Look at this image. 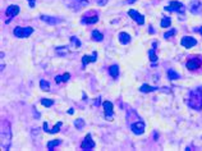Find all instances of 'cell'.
I'll return each mask as SVG.
<instances>
[{
	"mask_svg": "<svg viewBox=\"0 0 202 151\" xmlns=\"http://www.w3.org/2000/svg\"><path fill=\"white\" fill-rule=\"evenodd\" d=\"M128 15L130 18H132L133 21H136L138 24H143L145 23V17L142 15L141 13H138L137 10H134V9H129L128 10Z\"/></svg>",
	"mask_w": 202,
	"mask_h": 151,
	"instance_id": "cell-9",
	"label": "cell"
},
{
	"mask_svg": "<svg viewBox=\"0 0 202 151\" xmlns=\"http://www.w3.org/2000/svg\"><path fill=\"white\" fill-rule=\"evenodd\" d=\"M88 4V0H72V8L74 10H79L85 7V5Z\"/></svg>",
	"mask_w": 202,
	"mask_h": 151,
	"instance_id": "cell-15",
	"label": "cell"
},
{
	"mask_svg": "<svg viewBox=\"0 0 202 151\" xmlns=\"http://www.w3.org/2000/svg\"><path fill=\"white\" fill-rule=\"evenodd\" d=\"M91 37H92V40L96 41V42H100V41H102V40H104V35L101 34V32L97 31V30H94V31H92Z\"/></svg>",
	"mask_w": 202,
	"mask_h": 151,
	"instance_id": "cell-20",
	"label": "cell"
},
{
	"mask_svg": "<svg viewBox=\"0 0 202 151\" xmlns=\"http://www.w3.org/2000/svg\"><path fill=\"white\" fill-rule=\"evenodd\" d=\"M181 45L183 47H185V49H189V47H193L197 45V40H196L194 37H191V36H184L181 40Z\"/></svg>",
	"mask_w": 202,
	"mask_h": 151,
	"instance_id": "cell-8",
	"label": "cell"
},
{
	"mask_svg": "<svg viewBox=\"0 0 202 151\" xmlns=\"http://www.w3.org/2000/svg\"><path fill=\"white\" fill-rule=\"evenodd\" d=\"M40 88L42 91H49V90H50V83H49L47 81H45V79H41L40 81Z\"/></svg>",
	"mask_w": 202,
	"mask_h": 151,
	"instance_id": "cell-27",
	"label": "cell"
},
{
	"mask_svg": "<svg viewBox=\"0 0 202 151\" xmlns=\"http://www.w3.org/2000/svg\"><path fill=\"white\" fill-rule=\"evenodd\" d=\"M149 31L151 32V34H154V32H155V31H154V28H152V27H150V28H149Z\"/></svg>",
	"mask_w": 202,
	"mask_h": 151,
	"instance_id": "cell-38",
	"label": "cell"
},
{
	"mask_svg": "<svg viewBox=\"0 0 202 151\" xmlns=\"http://www.w3.org/2000/svg\"><path fill=\"white\" fill-rule=\"evenodd\" d=\"M164 10H166V12H177L179 14H183L184 13V10H185V7L181 3V2H170V4L168 5V7L164 8Z\"/></svg>",
	"mask_w": 202,
	"mask_h": 151,
	"instance_id": "cell-4",
	"label": "cell"
},
{
	"mask_svg": "<svg viewBox=\"0 0 202 151\" xmlns=\"http://www.w3.org/2000/svg\"><path fill=\"white\" fill-rule=\"evenodd\" d=\"M156 90H159L157 87H154V86H150V85H147V83H143L141 86V88H139V91L141 92H145V94H147V92H152V91H156Z\"/></svg>",
	"mask_w": 202,
	"mask_h": 151,
	"instance_id": "cell-19",
	"label": "cell"
},
{
	"mask_svg": "<svg viewBox=\"0 0 202 151\" xmlns=\"http://www.w3.org/2000/svg\"><path fill=\"white\" fill-rule=\"evenodd\" d=\"M10 140H12V132H10V126L7 120H3L2 123V147L5 145V141H7L8 149L10 147Z\"/></svg>",
	"mask_w": 202,
	"mask_h": 151,
	"instance_id": "cell-2",
	"label": "cell"
},
{
	"mask_svg": "<svg viewBox=\"0 0 202 151\" xmlns=\"http://www.w3.org/2000/svg\"><path fill=\"white\" fill-rule=\"evenodd\" d=\"M97 21H99V15L97 14H94L92 17H88V14H85L83 18H82V22L86 23V24H94L96 23Z\"/></svg>",
	"mask_w": 202,
	"mask_h": 151,
	"instance_id": "cell-16",
	"label": "cell"
},
{
	"mask_svg": "<svg viewBox=\"0 0 202 151\" xmlns=\"http://www.w3.org/2000/svg\"><path fill=\"white\" fill-rule=\"evenodd\" d=\"M134 2H136V0H127L128 4H132V3H134Z\"/></svg>",
	"mask_w": 202,
	"mask_h": 151,
	"instance_id": "cell-37",
	"label": "cell"
},
{
	"mask_svg": "<svg viewBox=\"0 0 202 151\" xmlns=\"http://www.w3.org/2000/svg\"><path fill=\"white\" fill-rule=\"evenodd\" d=\"M74 127L77 128V129H83V127H85V120L82 119V118H78V119H75L74 120Z\"/></svg>",
	"mask_w": 202,
	"mask_h": 151,
	"instance_id": "cell-26",
	"label": "cell"
},
{
	"mask_svg": "<svg viewBox=\"0 0 202 151\" xmlns=\"http://www.w3.org/2000/svg\"><path fill=\"white\" fill-rule=\"evenodd\" d=\"M19 13V7L18 5H15V4H10L9 7L7 8V10H5V15L9 18V19H7V23H9L10 22V19H12L13 17H15Z\"/></svg>",
	"mask_w": 202,
	"mask_h": 151,
	"instance_id": "cell-6",
	"label": "cell"
},
{
	"mask_svg": "<svg viewBox=\"0 0 202 151\" xmlns=\"http://www.w3.org/2000/svg\"><path fill=\"white\" fill-rule=\"evenodd\" d=\"M175 30H172V31H168V32H165V34H164V37H165V39H169V37H172V36H174L175 35Z\"/></svg>",
	"mask_w": 202,
	"mask_h": 151,
	"instance_id": "cell-31",
	"label": "cell"
},
{
	"mask_svg": "<svg viewBox=\"0 0 202 151\" xmlns=\"http://www.w3.org/2000/svg\"><path fill=\"white\" fill-rule=\"evenodd\" d=\"M185 67H187V69H189V71H196V69H198L201 67V59L197 56L188 59L187 63H185Z\"/></svg>",
	"mask_w": 202,
	"mask_h": 151,
	"instance_id": "cell-7",
	"label": "cell"
},
{
	"mask_svg": "<svg viewBox=\"0 0 202 151\" xmlns=\"http://www.w3.org/2000/svg\"><path fill=\"white\" fill-rule=\"evenodd\" d=\"M96 58H97V51H94L92 55H83V58H82V67L85 68L88 63L96 62Z\"/></svg>",
	"mask_w": 202,
	"mask_h": 151,
	"instance_id": "cell-13",
	"label": "cell"
},
{
	"mask_svg": "<svg viewBox=\"0 0 202 151\" xmlns=\"http://www.w3.org/2000/svg\"><path fill=\"white\" fill-rule=\"evenodd\" d=\"M94 147H95V142H94V140H92L91 134L88 133V134H87V136L85 137L83 141H82L81 149H82V150H92Z\"/></svg>",
	"mask_w": 202,
	"mask_h": 151,
	"instance_id": "cell-10",
	"label": "cell"
},
{
	"mask_svg": "<svg viewBox=\"0 0 202 151\" xmlns=\"http://www.w3.org/2000/svg\"><path fill=\"white\" fill-rule=\"evenodd\" d=\"M189 10H191V13H193V14H200L202 12V3L198 2V0H193L189 5Z\"/></svg>",
	"mask_w": 202,
	"mask_h": 151,
	"instance_id": "cell-12",
	"label": "cell"
},
{
	"mask_svg": "<svg viewBox=\"0 0 202 151\" xmlns=\"http://www.w3.org/2000/svg\"><path fill=\"white\" fill-rule=\"evenodd\" d=\"M43 131H45L46 133H49V132H50V128H49V124H47V122H43Z\"/></svg>",
	"mask_w": 202,
	"mask_h": 151,
	"instance_id": "cell-34",
	"label": "cell"
},
{
	"mask_svg": "<svg viewBox=\"0 0 202 151\" xmlns=\"http://www.w3.org/2000/svg\"><path fill=\"white\" fill-rule=\"evenodd\" d=\"M109 74H110L113 78H117L119 76V67L117 66V64H114V66H111L110 68H109Z\"/></svg>",
	"mask_w": 202,
	"mask_h": 151,
	"instance_id": "cell-22",
	"label": "cell"
},
{
	"mask_svg": "<svg viewBox=\"0 0 202 151\" xmlns=\"http://www.w3.org/2000/svg\"><path fill=\"white\" fill-rule=\"evenodd\" d=\"M149 56H150V60L152 63H155L157 60V55H156V42H152V49L149 51Z\"/></svg>",
	"mask_w": 202,
	"mask_h": 151,
	"instance_id": "cell-18",
	"label": "cell"
},
{
	"mask_svg": "<svg viewBox=\"0 0 202 151\" xmlns=\"http://www.w3.org/2000/svg\"><path fill=\"white\" fill-rule=\"evenodd\" d=\"M118 37H119L120 44H123V45H127V44L130 42V35L127 34V32H120V34L118 35Z\"/></svg>",
	"mask_w": 202,
	"mask_h": 151,
	"instance_id": "cell-17",
	"label": "cell"
},
{
	"mask_svg": "<svg viewBox=\"0 0 202 151\" xmlns=\"http://www.w3.org/2000/svg\"><path fill=\"white\" fill-rule=\"evenodd\" d=\"M41 21H43L45 23L47 24H58L59 22H62V19L60 18H58V17H49V15H41Z\"/></svg>",
	"mask_w": 202,
	"mask_h": 151,
	"instance_id": "cell-14",
	"label": "cell"
},
{
	"mask_svg": "<svg viewBox=\"0 0 202 151\" xmlns=\"http://www.w3.org/2000/svg\"><path fill=\"white\" fill-rule=\"evenodd\" d=\"M170 23H172L170 17H162L160 24H161V27H164V28H168V27H170Z\"/></svg>",
	"mask_w": 202,
	"mask_h": 151,
	"instance_id": "cell-25",
	"label": "cell"
},
{
	"mask_svg": "<svg viewBox=\"0 0 202 151\" xmlns=\"http://www.w3.org/2000/svg\"><path fill=\"white\" fill-rule=\"evenodd\" d=\"M30 3V8H35V0H27Z\"/></svg>",
	"mask_w": 202,
	"mask_h": 151,
	"instance_id": "cell-35",
	"label": "cell"
},
{
	"mask_svg": "<svg viewBox=\"0 0 202 151\" xmlns=\"http://www.w3.org/2000/svg\"><path fill=\"white\" fill-rule=\"evenodd\" d=\"M97 4H99V7H105L107 4V0H97Z\"/></svg>",
	"mask_w": 202,
	"mask_h": 151,
	"instance_id": "cell-33",
	"label": "cell"
},
{
	"mask_svg": "<svg viewBox=\"0 0 202 151\" xmlns=\"http://www.w3.org/2000/svg\"><path fill=\"white\" fill-rule=\"evenodd\" d=\"M62 124H63L62 122H58L54 126V128H53V129H50V132H49V133H51V134H54V133H58L59 131H60V128H62Z\"/></svg>",
	"mask_w": 202,
	"mask_h": 151,
	"instance_id": "cell-29",
	"label": "cell"
},
{
	"mask_svg": "<svg viewBox=\"0 0 202 151\" xmlns=\"http://www.w3.org/2000/svg\"><path fill=\"white\" fill-rule=\"evenodd\" d=\"M168 77H169V79L174 81V79H179V78H181V76L174 71V69H169V71H168Z\"/></svg>",
	"mask_w": 202,
	"mask_h": 151,
	"instance_id": "cell-24",
	"label": "cell"
},
{
	"mask_svg": "<svg viewBox=\"0 0 202 151\" xmlns=\"http://www.w3.org/2000/svg\"><path fill=\"white\" fill-rule=\"evenodd\" d=\"M70 41H72L73 44L75 45V47H79V46H81V41H79L78 39H75L74 36H72V37H70Z\"/></svg>",
	"mask_w": 202,
	"mask_h": 151,
	"instance_id": "cell-32",
	"label": "cell"
},
{
	"mask_svg": "<svg viewBox=\"0 0 202 151\" xmlns=\"http://www.w3.org/2000/svg\"><path fill=\"white\" fill-rule=\"evenodd\" d=\"M32 32H34L32 27H15L13 30V35L18 39H26L32 35Z\"/></svg>",
	"mask_w": 202,
	"mask_h": 151,
	"instance_id": "cell-3",
	"label": "cell"
},
{
	"mask_svg": "<svg viewBox=\"0 0 202 151\" xmlns=\"http://www.w3.org/2000/svg\"><path fill=\"white\" fill-rule=\"evenodd\" d=\"M130 129H132V132L134 134H142V133L145 132V123L142 122V120L132 123V124H130Z\"/></svg>",
	"mask_w": 202,
	"mask_h": 151,
	"instance_id": "cell-11",
	"label": "cell"
},
{
	"mask_svg": "<svg viewBox=\"0 0 202 151\" xmlns=\"http://www.w3.org/2000/svg\"><path fill=\"white\" fill-rule=\"evenodd\" d=\"M41 104H42L43 106L49 108V106H53L54 101H53V100H49V99H41Z\"/></svg>",
	"mask_w": 202,
	"mask_h": 151,
	"instance_id": "cell-30",
	"label": "cell"
},
{
	"mask_svg": "<svg viewBox=\"0 0 202 151\" xmlns=\"http://www.w3.org/2000/svg\"><path fill=\"white\" fill-rule=\"evenodd\" d=\"M60 143H62L60 140H51V141L47 142V150H49V151H54L55 146H59Z\"/></svg>",
	"mask_w": 202,
	"mask_h": 151,
	"instance_id": "cell-21",
	"label": "cell"
},
{
	"mask_svg": "<svg viewBox=\"0 0 202 151\" xmlns=\"http://www.w3.org/2000/svg\"><path fill=\"white\" fill-rule=\"evenodd\" d=\"M56 53L59 54V55H65V54L68 53V47L67 46H59V47H56Z\"/></svg>",
	"mask_w": 202,
	"mask_h": 151,
	"instance_id": "cell-28",
	"label": "cell"
},
{
	"mask_svg": "<svg viewBox=\"0 0 202 151\" xmlns=\"http://www.w3.org/2000/svg\"><path fill=\"white\" fill-rule=\"evenodd\" d=\"M102 106H104V113H105L106 120H113L114 119V106H113V102L104 101Z\"/></svg>",
	"mask_w": 202,
	"mask_h": 151,
	"instance_id": "cell-5",
	"label": "cell"
},
{
	"mask_svg": "<svg viewBox=\"0 0 202 151\" xmlns=\"http://www.w3.org/2000/svg\"><path fill=\"white\" fill-rule=\"evenodd\" d=\"M70 78V74L69 73H64L63 76H56L55 77V81H56V83H60V82H68Z\"/></svg>",
	"mask_w": 202,
	"mask_h": 151,
	"instance_id": "cell-23",
	"label": "cell"
},
{
	"mask_svg": "<svg viewBox=\"0 0 202 151\" xmlns=\"http://www.w3.org/2000/svg\"><path fill=\"white\" fill-rule=\"evenodd\" d=\"M188 106L194 110H202V88L198 87L189 92Z\"/></svg>",
	"mask_w": 202,
	"mask_h": 151,
	"instance_id": "cell-1",
	"label": "cell"
},
{
	"mask_svg": "<svg viewBox=\"0 0 202 151\" xmlns=\"http://www.w3.org/2000/svg\"><path fill=\"white\" fill-rule=\"evenodd\" d=\"M196 31H197V32H200V34L202 35V26H201V28H197V30H196Z\"/></svg>",
	"mask_w": 202,
	"mask_h": 151,
	"instance_id": "cell-36",
	"label": "cell"
}]
</instances>
